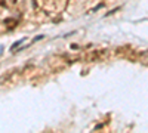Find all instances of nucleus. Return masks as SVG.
<instances>
[{"instance_id": "obj_1", "label": "nucleus", "mask_w": 148, "mask_h": 133, "mask_svg": "<svg viewBox=\"0 0 148 133\" xmlns=\"http://www.w3.org/2000/svg\"><path fill=\"white\" fill-rule=\"evenodd\" d=\"M105 53H107L105 50H93V52H90L88 56H86V59H88V61H99Z\"/></svg>"}, {"instance_id": "obj_2", "label": "nucleus", "mask_w": 148, "mask_h": 133, "mask_svg": "<svg viewBox=\"0 0 148 133\" xmlns=\"http://www.w3.org/2000/svg\"><path fill=\"white\" fill-rule=\"evenodd\" d=\"M5 24H12V27H15V24H16V21L15 19H5Z\"/></svg>"}]
</instances>
